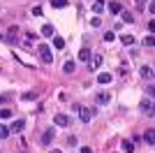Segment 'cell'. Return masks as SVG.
<instances>
[{
	"label": "cell",
	"instance_id": "1",
	"mask_svg": "<svg viewBox=\"0 0 155 153\" xmlns=\"http://www.w3.org/2000/svg\"><path fill=\"white\" fill-rule=\"evenodd\" d=\"M37 51H39V58H42L46 65L53 63V53H51V49H49L46 44H39V46H37Z\"/></svg>",
	"mask_w": 155,
	"mask_h": 153
},
{
	"label": "cell",
	"instance_id": "2",
	"mask_svg": "<svg viewBox=\"0 0 155 153\" xmlns=\"http://www.w3.org/2000/svg\"><path fill=\"white\" fill-rule=\"evenodd\" d=\"M79 114H81V116H79L81 121H84V123H88V121L93 118V116L97 114V109H95V107H91V109H88V107H81V111H79Z\"/></svg>",
	"mask_w": 155,
	"mask_h": 153
},
{
	"label": "cell",
	"instance_id": "3",
	"mask_svg": "<svg viewBox=\"0 0 155 153\" xmlns=\"http://www.w3.org/2000/svg\"><path fill=\"white\" fill-rule=\"evenodd\" d=\"M53 137H56V132H53V127L44 130V132H42V144H44V146H49V144L53 141Z\"/></svg>",
	"mask_w": 155,
	"mask_h": 153
},
{
	"label": "cell",
	"instance_id": "4",
	"mask_svg": "<svg viewBox=\"0 0 155 153\" xmlns=\"http://www.w3.org/2000/svg\"><path fill=\"white\" fill-rule=\"evenodd\" d=\"M23 127H26V121H23V118H16V121L9 125V132H21Z\"/></svg>",
	"mask_w": 155,
	"mask_h": 153
},
{
	"label": "cell",
	"instance_id": "5",
	"mask_svg": "<svg viewBox=\"0 0 155 153\" xmlns=\"http://www.w3.org/2000/svg\"><path fill=\"white\" fill-rule=\"evenodd\" d=\"M53 123H56V125H60V127H65L67 123H70V118H67L65 114H56V116H53Z\"/></svg>",
	"mask_w": 155,
	"mask_h": 153
},
{
	"label": "cell",
	"instance_id": "6",
	"mask_svg": "<svg viewBox=\"0 0 155 153\" xmlns=\"http://www.w3.org/2000/svg\"><path fill=\"white\" fill-rule=\"evenodd\" d=\"M120 23H134V14L132 12H127V9H123V12H120Z\"/></svg>",
	"mask_w": 155,
	"mask_h": 153
},
{
	"label": "cell",
	"instance_id": "7",
	"mask_svg": "<svg viewBox=\"0 0 155 153\" xmlns=\"http://www.w3.org/2000/svg\"><path fill=\"white\" fill-rule=\"evenodd\" d=\"M155 130H153V127H150V130H146V134H143V139H146V144H148V146H153V144H155Z\"/></svg>",
	"mask_w": 155,
	"mask_h": 153
},
{
	"label": "cell",
	"instance_id": "8",
	"mask_svg": "<svg viewBox=\"0 0 155 153\" xmlns=\"http://www.w3.org/2000/svg\"><path fill=\"white\" fill-rule=\"evenodd\" d=\"M97 81H100V83H111V81H114V74H109V72H102V74L97 76Z\"/></svg>",
	"mask_w": 155,
	"mask_h": 153
},
{
	"label": "cell",
	"instance_id": "9",
	"mask_svg": "<svg viewBox=\"0 0 155 153\" xmlns=\"http://www.w3.org/2000/svg\"><path fill=\"white\" fill-rule=\"evenodd\" d=\"M42 35H44V37H53V25L44 23V25H42Z\"/></svg>",
	"mask_w": 155,
	"mask_h": 153
},
{
	"label": "cell",
	"instance_id": "10",
	"mask_svg": "<svg viewBox=\"0 0 155 153\" xmlns=\"http://www.w3.org/2000/svg\"><path fill=\"white\" fill-rule=\"evenodd\" d=\"M79 60H86V63H88V60H91V49H86V46H84V49L79 51Z\"/></svg>",
	"mask_w": 155,
	"mask_h": 153
},
{
	"label": "cell",
	"instance_id": "11",
	"mask_svg": "<svg viewBox=\"0 0 155 153\" xmlns=\"http://www.w3.org/2000/svg\"><path fill=\"white\" fill-rule=\"evenodd\" d=\"M134 39H137L134 35H123V37H120V42H123L125 46H132V44H134Z\"/></svg>",
	"mask_w": 155,
	"mask_h": 153
},
{
	"label": "cell",
	"instance_id": "12",
	"mask_svg": "<svg viewBox=\"0 0 155 153\" xmlns=\"http://www.w3.org/2000/svg\"><path fill=\"white\" fill-rule=\"evenodd\" d=\"M63 70H65V72H67V74H72V72L77 70V65H74V60H67V63H65V65H63Z\"/></svg>",
	"mask_w": 155,
	"mask_h": 153
},
{
	"label": "cell",
	"instance_id": "13",
	"mask_svg": "<svg viewBox=\"0 0 155 153\" xmlns=\"http://www.w3.org/2000/svg\"><path fill=\"white\" fill-rule=\"evenodd\" d=\"M139 74H141V76H143V79H150V74H153V70H150L148 65H143L141 70H139Z\"/></svg>",
	"mask_w": 155,
	"mask_h": 153
},
{
	"label": "cell",
	"instance_id": "14",
	"mask_svg": "<svg viewBox=\"0 0 155 153\" xmlns=\"http://www.w3.org/2000/svg\"><path fill=\"white\" fill-rule=\"evenodd\" d=\"M141 109H143V111H148V116H153V104H150V100H143Z\"/></svg>",
	"mask_w": 155,
	"mask_h": 153
},
{
	"label": "cell",
	"instance_id": "15",
	"mask_svg": "<svg viewBox=\"0 0 155 153\" xmlns=\"http://www.w3.org/2000/svg\"><path fill=\"white\" fill-rule=\"evenodd\" d=\"M109 9H111L114 14H120V12H123V7H120V2H109Z\"/></svg>",
	"mask_w": 155,
	"mask_h": 153
},
{
	"label": "cell",
	"instance_id": "16",
	"mask_svg": "<svg viewBox=\"0 0 155 153\" xmlns=\"http://www.w3.org/2000/svg\"><path fill=\"white\" fill-rule=\"evenodd\" d=\"M93 12H95V16H97V14H102V12H104V5H102V0H97L95 5H93Z\"/></svg>",
	"mask_w": 155,
	"mask_h": 153
},
{
	"label": "cell",
	"instance_id": "17",
	"mask_svg": "<svg viewBox=\"0 0 155 153\" xmlns=\"http://www.w3.org/2000/svg\"><path fill=\"white\" fill-rule=\"evenodd\" d=\"M123 151H125V153H134V144L125 139V141H123Z\"/></svg>",
	"mask_w": 155,
	"mask_h": 153
},
{
	"label": "cell",
	"instance_id": "18",
	"mask_svg": "<svg viewBox=\"0 0 155 153\" xmlns=\"http://www.w3.org/2000/svg\"><path fill=\"white\" fill-rule=\"evenodd\" d=\"M53 46H56V49H63V46H65V39H63V37H56V35H53Z\"/></svg>",
	"mask_w": 155,
	"mask_h": 153
},
{
	"label": "cell",
	"instance_id": "19",
	"mask_svg": "<svg viewBox=\"0 0 155 153\" xmlns=\"http://www.w3.org/2000/svg\"><path fill=\"white\" fill-rule=\"evenodd\" d=\"M100 65H102V56H95V58H93V63H91V70H97Z\"/></svg>",
	"mask_w": 155,
	"mask_h": 153
},
{
	"label": "cell",
	"instance_id": "20",
	"mask_svg": "<svg viewBox=\"0 0 155 153\" xmlns=\"http://www.w3.org/2000/svg\"><path fill=\"white\" fill-rule=\"evenodd\" d=\"M97 102H100V104H107V102H109V95H107V93H97Z\"/></svg>",
	"mask_w": 155,
	"mask_h": 153
},
{
	"label": "cell",
	"instance_id": "21",
	"mask_svg": "<svg viewBox=\"0 0 155 153\" xmlns=\"http://www.w3.org/2000/svg\"><path fill=\"white\" fill-rule=\"evenodd\" d=\"M7 137H9V127L0 125V139H7Z\"/></svg>",
	"mask_w": 155,
	"mask_h": 153
},
{
	"label": "cell",
	"instance_id": "22",
	"mask_svg": "<svg viewBox=\"0 0 155 153\" xmlns=\"http://www.w3.org/2000/svg\"><path fill=\"white\" fill-rule=\"evenodd\" d=\"M51 5H53V7H58V9H63V7L67 5V0H53Z\"/></svg>",
	"mask_w": 155,
	"mask_h": 153
},
{
	"label": "cell",
	"instance_id": "23",
	"mask_svg": "<svg viewBox=\"0 0 155 153\" xmlns=\"http://www.w3.org/2000/svg\"><path fill=\"white\" fill-rule=\"evenodd\" d=\"M104 42H114V30H107V32H104Z\"/></svg>",
	"mask_w": 155,
	"mask_h": 153
},
{
	"label": "cell",
	"instance_id": "24",
	"mask_svg": "<svg viewBox=\"0 0 155 153\" xmlns=\"http://www.w3.org/2000/svg\"><path fill=\"white\" fill-rule=\"evenodd\" d=\"M143 44H146V46H153L155 44V37H153V35H148V37L143 39Z\"/></svg>",
	"mask_w": 155,
	"mask_h": 153
},
{
	"label": "cell",
	"instance_id": "25",
	"mask_svg": "<svg viewBox=\"0 0 155 153\" xmlns=\"http://www.w3.org/2000/svg\"><path fill=\"white\" fill-rule=\"evenodd\" d=\"M9 116H12L9 109H0V118H9Z\"/></svg>",
	"mask_w": 155,
	"mask_h": 153
},
{
	"label": "cell",
	"instance_id": "26",
	"mask_svg": "<svg viewBox=\"0 0 155 153\" xmlns=\"http://www.w3.org/2000/svg\"><path fill=\"white\" fill-rule=\"evenodd\" d=\"M91 23L97 28V25H102V19H100V16H93V19H91Z\"/></svg>",
	"mask_w": 155,
	"mask_h": 153
},
{
	"label": "cell",
	"instance_id": "27",
	"mask_svg": "<svg viewBox=\"0 0 155 153\" xmlns=\"http://www.w3.org/2000/svg\"><path fill=\"white\" fill-rule=\"evenodd\" d=\"M67 144H70V146H77V137H74V134H70V137H67Z\"/></svg>",
	"mask_w": 155,
	"mask_h": 153
},
{
	"label": "cell",
	"instance_id": "28",
	"mask_svg": "<svg viewBox=\"0 0 155 153\" xmlns=\"http://www.w3.org/2000/svg\"><path fill=\"white\" fill-rule=\"evenodd\" d=\"M79 151H81V153H93V151H91V146H81Z\"/></svg>",
	"mask_w": 155,
	"mask_h": 153
},
{
	"label": "cell",
	"instance_id": "29",
	"mask_svg": "<svg viewBox=\"0 0 155 153\" xmlns=\"http://www.w3.org/2000/svg\"><path fill=\"white\" fill-rule=\"evenodd\" d=\"M2 102H5V97H2V95H0V104H2Z\"/></svg>",
	"mask_w": 155,
	"mask_h": 153
},
{
	"label": "cell",
	"instance_id": "30",
	"mask_svg": "<svg viewBox=\"0 0 155 153\" xmlns=\"http://www.w3.org/2000/svg\"><path fill=\"white\" fill-rule=\"evenodd\" d=\"M51 153H63V151H56V148H53V151H51Z\"/></svg>",
	"mask_w": 155,
	"mask_h": 153
}]
</instances>
